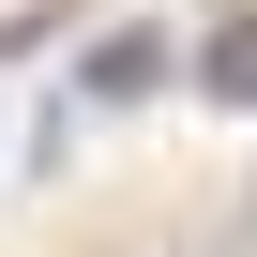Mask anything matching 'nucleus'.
Segmentation results:
<instances>
[{
	"mask_svg": "<svg viewBox=\"0 0 257 257\" xmlns=\"http://www.w3.org/2000/svg\"><path fill=\"white\" fill-rule=\"evenodd\" d=\"M152 76H167V46H152V31H106V46H91V76H76V91H91V106H137V91H152Z\"/></svg>",
	"mask_w": 257,
	"mask_h": 257,
	"instance_id": "obj_1",
	"label": "nucleus"
},
{
	"mask_svg": "<svg viewBox=\"0 0 257 257\" xmlns=\"http://www.w3.org/2000/svg\"><path fill=\"white\" fill-rule=\"evenodd\" d=\"M197 91H212V106H257V16H227V31L197 46Z\"/></svg>",
	"mask_w": 257,
	"mask_h": 257,
	"instance_id": "obj_2",
	"label": "nucleus"
},
{
	"mask_svg": "<svg viewBox=\"0 0 257 257\" xmlns=\"http://www.w3.org/2000/svg\"><path fill=\"white\" fill-rule=\"evenodd\" d=\"M61 16H76V0H0V46H46Z\"/></svg>",
	"mask_w": 257,
	"mask_h": 257,
	"instance_id": "obj_3",
	"label": "nucleus"
}]
</instances>
